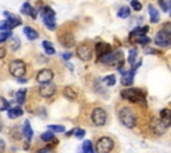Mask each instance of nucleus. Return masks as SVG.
<instances>
[{
    "mask_svg": "<svg viewBox=\"0 0 171 153\" xmlns=\"http://www.w3.org/2000/svg\"><path fill=\"white\" fill-rule=\"evenodd\" d=\"M55 139V135H54V132H51V131H48V132H44V133L42 135V140L43 141H51V140H54Z\"/></svg>",
    "mask_w": 171,
    "mask_h": 153,
    "instance_id": "33",
    "label": "nucleus"
},
{
    "mask_svg": "<svg viewBox=\"0 0 171 153\" xmlns=\"http://www.w3.org/2000/svg\"><path fill=\"white\" fill-rule=\"evenodd\" d=\"M136 55H138V49H136V48H131V49H130V53H128V64L131 67L135 64Z\"/></svg>",
    "mask_w": 171,
    "mask_h": 153,
    "instance_id": "31",
    "label": "nucleus"
},
{
    "mask_svg": "<svg viewBox=\"0 0 171 153\" xmlns=\"http://www.w3.org/2000/svg\"><path fill=\"white\" fill-rule=\"evenodd\" d=\"M0 29H2V32H4V31H11L10 23H8L7 20H3V22L0 23Z\"/></svg>",
    "mask_w": 171,
    "mask_h": 153,
    "instance_id": "38",
    "label": "nucleus"
},
{
    "mask_svg": "<svg viewBox=\"0 0 171 153\" xmlns=\"http://www.w3.org/2000/svg\"><path fill=\"white\" fill-rule=\"evenodd\" d=\"M48 129L55 132V133H62V132L66 131V128H64L63 125H48Z\"/></svg>",
    "mask_w": 171,
    "mask_h": 153,
    "instance_id": "34",
    "label": "nucleus"
},
{
    "mask_svg": "<svg viewBox=\"0 0 171 153\" xmlns=\"http://www.w3.org/2000/svg\"><path fill=\"white\" fill-rule=\"evenodd\" d=\"M91 120L94 123V125L96 127H103L106 121H107V113L103 108H95L92 111V115H91Z\"/></svg>",
    "mask_w": 171,
    "mask_h": 153,
    "instance_id": "7",
    "label": "nucleus"
},
{
    "mask_svg": "<svg viewBox=\"0 0 171 153\" xmlns=\"http://www.w3.org/2000/svg\"><path fill=\"white\" fill-rule=\"evenodd\" d=\"M103 81H104V84L112 87V85H115V83H116V77L114 75H108V76H106V77L103 79Z\"/></svg>",
    "mask_w": 171,
    "mask_h": 153,
    "instance_id": "32",
    "label": "nucleus"
},
{
    "mask_svg": "<svg viewBox=\"0 0 171 153\" xmlns=\"http://www.w3.org/2000/svg\"><path fill=\"white\" fill-rule=\"evenodd\" d=\"M11 36H12V31H4V32H2V33H0V41L4 43L7 39H10Z\"/></svg>",
    "mask_w": 171,
    "mask_h": 153,
    "instance_id": "36",
    "label": "nucleus"
},
{
    "mask_svg": "<svg viewBox=\"0 0 171 153\" xmlns=\"http://www.w3.org/2000/svg\"><path fill=\"white\" fill-rule=\"evenodd\" d=\"M169 127L165 125V123L162 121L161 119H154L151 121V129L155 132L156 135H163L166 131H167Z\"/></svg>",
    "mask_w": 171,
    "mask_h": 153,
    "instance_id": "14",
    "label": "nucleus"
},
{
    "mask_svg": "<svg viewBox=\"0 0 171 153\" xmlns=\"http://www.w3.org/2000/svg\"><path fill=\"white\" fill-rule=\"evenodd\" d=\"M11 108V103H8L4 97H0V109L2 111H7Z\"/></svg>",
    "mask_w": 171,
    "mask_h": 153,
    "instance_id": "35",
    "label": "nucleus"
},
{
    "mask_svg": "<svg viewBox=\"0 0 171 153\" xmlns=\"http://www.w3.org/2000/svg\"><path fill=\"white\" fill-rule=\"evenodd\" d=\"M18 83H20V84H24V83H27V80L24 79V77H22V79H18Z\"/></svg>",
    "mask_w": 171,
    "mask_h": 153,
    "instance_id": "44",
    "label": "nucleus"
},
{
    "mask_svg": "<svg viewBox=\"0 0 171 153\" xmlns=\"http://www.w3.org/2000/svg\"><path fill=\"white\" fill-rule=\"evenodd\" d=\"M63 95H64V97H67L68 100H75L76 97H78V93L75 92L74 88H71V87H66L63 89Z\"/></svg>",
    "mask_w": 171,
    "mask_h": 153,
    "instance_id": "24",
    "label": "nucleus"
},
{
    "mask_svg": "<svg viewBox=\"0 0 171 153\" xmlns=\"http://www.w3.org/2000/svg\"><path fill=\"white\" fill-rule=\"evenodd\" d=\"M23 115V109L20 107H15V108H10L8 109V117L10 119H18Z\"/></svg>",
    "mask_w": 171,
    "mask_h": 153,
    "instance_id": "23",
    "label": "nucleus"
},
{
    "mask_svg": "<svg viewBox=\"0 0 171 153\" xmlns=\"http://www.w3.org/2000/svg\"><path fill=\"white\" fill-rule=\"evenodd\" d=\"M22 132H23L24 137L27 139V141H30V140L32 139V136H34V131H32V128H31L30 121H28V120H27V121H24V125H23Z\"/></svg>",
    "mask_w": 171,
    "mask_h": 153,
    "instance_id": "18",
    "label": "nucleus"
},
{
    "mask_svg": "<svg viewBox=\"0 0 171 153\" xmlns=\"http://www.w3.org/2000/svg\"><path fill=\"white\" fill-rule=\"evenodd\" d=\"M72 57V53H70V52H66V53H63V59L64 60H70Z\"/></svg>",
    "mask_w": 171,
    "mask_h": 153,
    "instance_id": "43",
    "label": "nucleus"
},
{
    "mask_svg": "<svg viewBox=\"0 0 171 153\" xmlns=\"http://www.w3.org/2000/svg\"><path fill=\"white\" fill-rule=\"evenodd\" d=\"M59 41L63 47L66 48H72L75 45V36L70 33V32H64V33L59 35Z\"/></svg>",
    "mask_w": 171,
    "mask_h": 153,
    "instance_id": "11",
    "label": "nucleus"
},
{
    "mask_svg": "<svg viewBox=\"0 0 171 153\" xmlns=\"http://www.w3.org/2000/svg\"><path fill=\"white\" fill-rule=\"evenodd\" d=\"M4 55H6V49H4V48H2V53H0V57H4Z\"/></svg>",
    "mask_w": 171,
    "mask_h": 153,
    "instance_id": "45",
    "label": "nucleus"
},
{
    "mask_svg": "<svg viewBox=\"0 0 171 153\" xmlns=\"http://www.w3.org/2000/svg\"><path fill=\"white\" fill-rule=\"evenodd\" d=\"M76 56L82 61H90L92 59V44L91 43H82L76 48Z\"/></svg>",
    "mask_w": 171,
    "mask_h": 153,
    "instance_id": "6",
    "label": "nucleus"
},
{
    "mask_svg": "<svg viewBox=\"0 0 171 153\" xmlns=\"http://www.w3.org/2000/svg\"><path fill=\"white\" fill-rule=\"evenodd\" d=\"M82 151L84 153H95V149H94V145L90 140H86L82 145Z\"/></svg>",
    "mask_w": 171,
    "mask_h": 153,
    "instance_id": "28",
    "label": "nucleus"
},
{
    "mask_svg": "<svg viewBox=\"0 0 171 153\" xmlns=\"http://www.w3.org/2000/svg\"><path fill=\"white\" fill-rule=\"evenodd\" d=\"M42 45H43V48H44V51H46L47 55H55V48H54V44H52V43L44 40Z\"/></svg>",
    "mask_w": 171,
    "mask_h": 153,
    "instance_id": "25",
    "label": "nucleus"
},
{
    "mask_svg": "<svg viewBox=\"0 0 171 153\" xmlns=\"http://www.w3.org/2000/svg\"><path fill=\"white\" fill-rule=\"evenodd\" d=\"M40 16H42V19H43V23L46 24V27L48 28V29H55L56 28V23H55V11L52 10L51 7H48V6H44L42 8V12H40Z\"/></svg>",
    "mask_w": 171,
    "mask_h": 153,
    "instance_id": "4",
    "label": "nucleus"
},
{
    "mask_svg": "<svg viewBox=\"0 0 171 153\" xmlns=\"http://www.w3.org/2000/svg\"><path fill=\"white\" fill-rule=\"evenodd\" d=\"M170 16H171V12H170Z\"/></svg>",
    "mask_w": 171,
    "mask_h": 153,
    "instance_id": "46",
    "label": "nucleus"
},
{
    "mask_svg": "<svg viewBox=\"0 0 171 153\" xmlns=\"http://www.w3.org/2000/svg\"><path fill=\"white\" fill-rule=\"evenodd\" d=\"M119 120L127 128H134L136 125V116L134 113V111L128 107H124L119 111Z\"/></svg>",
    "mask_w": 171,
    "mask_h": 153,
    "instance_id": "2",
    "label": "nucleus"
},
{
    "mask_svg": "<svg viewBox=\"0 0 171 153\" xmlns=\"http://www.w3.org/2000/svg\"><path fill=\"white\" fill-rule=\"evenodd\" d=\"M4 16H7V22L10 23V26H11V29L12 28H15V27H18V26H22V19L18 18L16 15L14 14H10V12H4Z\"/></svg>",
    "mask_w": 171,
    "mask_h": 153,
    "instance_id": "15",
    "label": "nucleus"
},
{
    "mask_svg": "<svg viewBox=\"0 0 171 153\" xmlns=\"http://www.w3.org/2000/svg\"><path fill=\"white\" fill-rule=\"evenodd\" d=\"M114 148V141L110 137H100L96 141V153H110Z\"/></svg>",
    "mask_w": 171,
    "mask_h": 153,
    "instance_id": "8",
    "label": "nucleus"
},
{
    "mask_svg": "<svg viewBox=\"0 0 171 153\" xmlns=\"http://www.w3.org/2000/svg\"><path fill=\"white\" fill-rule=\"evenodd\" d=\"M163 31L166 32V33H169V35L171 36V22H170V23H167V24H165Z\"/></svg>",
    "mask_w": 171,
    "mask_h": 153,
    "instance_id": "41",
    "label": "nucleus"
},
{
    "mask_svg": "<svg viewBox=\"0 0 171 153\" xmlns=\"http://www.w3.org/2000/svg\"><path fill=\"white\" fill-rule=\"evenodd\" d=\"M38 153H54V149L50 147H46V148H43V149H40Z\"/></svg>",
    "mask_w": 171,
    "mask_h": 153,
    "instance_id": "42",
    "label": "nucleus"
},
{
    "mask_svg": "<svg viewBox=\"0 0 171 153\" xmlns=\"http://www.w3.org/2000/svg\"><path fill=\"white\" fill-rule=\"evenodd\" d=\"M154 41L158 47H162V48H169L171 47V36L169 33H166L165 31H161L158 32L154 37Z\"/></svg>",
    "mask_w": 171,
    "mask_h": 153,
    "instance_id": "9",
    "label": "nucleus"
},
{
    "mask_svg": "<svg viewBox=\"0 0 171 153\" xmlns=\"http://www.w3.org/2000/svg\"><path fill=\"white\" fill-rule=\"evenodd\" d=\"M159 119L165 123L166 127H171V111L170 109L161 111V117Z\"/></svg>",
    "mask_w": 171,
    "mask_h": 153,
    "instance_id": "20",
    "label": "nucleus"
},
{
    "mask_svg": "<svg viewBox=\"0 0 171 153\" xmlns=\"http://www.w3.org/2000/svg\"><path fill=\"white\" fill-rule=\"evenodd\" d=\"M52 79H54V72H52V69H48V68L40 69L38 75H36V80L40 84H48L52 81Z\"/></svg>",
    "mask_w": 171,
    "mask_h": 153,
    "instance_id": "10",
    "label": "nucleus"
},
{
    "mask_svg": "<svg viewBox=\"0 0 171 153\" xmlns=\"http://www.w3.org/2000/svg\"><path fill=\"white\" fill-rule=\"evenodd\" d=\"M99 61L102 64H104V65H119V68H122L123 53H122V51H112L106 56H103Z\"/></svg>",
    "mask_w": 171,
    "mask_h": 153,
    "instance_id": "3",
    "label": "nucleus"
},
{
    "mask_svg": "<svg viewBox=\"0 0 171 153\" xmlns=\"http://www.w3.org/2000/svg\"><path fill=\"white\" fill-rule=\"evenodd\" d=\"M130 7H120L119 8V11H118V18H120V19H127L128 16H130Z\"/></svg>",
    "mask_w": 171,
    "mask_h": 153,
    "instance_id": "27",
    "label": "nucleus"
},
{
    "mask_svg": "<svg viewBox=\"0 0 171 153\" xmlns=\"http://www.w3.org/2000/svg\"><path fill=\"white\" fill-rule=\"evenodd\" d=\"M158 3L163 12H171V0H158Z\"/></svg>",
    "mask_w": 171,
    "mask_h": 153,
    "instance_id": "26",
    "label": "nucleus"
},
{
    "mask_svg": "<svg viewBox=\"0 0 171 153\" xmlns=\"http://www.w3.org/2000/svg\"><path fill=\"white\" fill-rule=\"evenodd\" d=\"M26 93H27L26 89H20V91H18V93H16V103H18L19 105H22V104L26 101Z\"/></svg>",
    "mask_w": 171,
    "mask_h": 153,
    "instance_id": "29",
    "label": "nucleus"
},
{
    "mask_svg": "<svg viewBox=\"0 0 171 153\" xmlns=\"http://www.w3.org/2000/svg\"><path fill=\"white\" fill-rule=\"evenodd\" d=\"M130 7H132L135 11H140L142 10V3L139 0H131V4H130Z\"/></svg>",
    "mask_w": 171,
    "mask_h": 153,
    "instance_id": "37",
    "label": "nucleus"
},
{
    "mask_svg": "<svg viewBox=\"0 0 171 153\" xmlns=\"http://www.w3.org/2000/svg\"><path fill=\"white\" fill-rule=\"evenodd\" d=\"M56 91V85L52 83H48V84H42L39 88V92L43 97H51L52 95L55 93Z\"/></svg>",
    "mask_w": 171,
    "mask_h": 153,
    "instance_id": "13",
    "label": "nucleus"
},
{
    "mask_svg": "<svg viewBox=\"0 0 171 153\" xmlns=\"http://www.w3.org/2000/svg\"><path fill=\"white\" fill-rule=\"evenodd\" d=\"M20 45H22V41H20V39L19 37H12L11 39V41H10V48L12 51H18L19 48H20Z\"/></svg>",
    "mask_w": 171,
    "mask_h": 153,
    "instance_id": "30",
    "label": "nucleus"
},
{
    "mask_svg": "<svg viewBox=\"0 0 171 153\" xmlns=\"http://www.w3.org/2000/svg\"><path fill=\"white\" fill-rule=\"evenodd\" d=\"M20 12H22L23 15L31 16L32 19H36V11H35V8L32 7L30 3H24L23 6H22V10H20Z\"/></svg>",
    "mask_w": 171,
    "mask_h": 153,
    "instance_id": "17",
    "label": "nucleus"
},
{
    "mask_svg": "<svg viewBox=\"0 0 171 153\" xmlns=\"http://www.w3.org/2000/svg\"><path fill=\"white\" fill-rule=\"evenodd\" d=\"M148 14H150V22L151 23L159 22V11H158L154 6H151V4L148 6Z\"/></svg>",
    "mask_w": 171,
    "mask_h": 153,
    "instance_id": "19",
    "label": "nucleus"
},
{
    "mask_svg": "<svg viewBox=\"0 0 171 153\" xmlns=\"http://www.w3.org/2000/svg\"><path fill=\"white\" fill-rule=\"evenodd\" d=\"M75 133H76V137H78V139H83L86 132H84V129H76Z\"/></svg>",
    "mask_w": 171,
    "mask_h": 153,
    "instance_id": "40",
    "label": "nucleus"
},
{
    "mask_svg": "<svg viewBox=\"0 0 171 153\" xmlns=\"http://www.w3.org/2000/svg\"><path fill=\"white\" fill-rule=\"evenodd\" d=\"M134 75H135V71L134 69H130L128 72H126V73L122 76V85H124V87H130V85H132V83H134Z\"/></svg>",
    "mask_w": 171,
    "mask_h": 153,
    "instance_id": "16",
    "label": "nucleus"
},
{
    "mask_svg": "<svg viewBox=\"0 0 171 153\" xmlns=\"http://www.w3.org/2000/svg\"><path fill=\"white\" fill-rule=\"evenodd\" d=\"M136 43L138 44H147V43H150V39L147 37V36H142V37L136 39Z\"/></svg>",
    "mask_w": 171,
    "mask_h": 153,
    "instance_id": "39",
    "label": "nucleus"
},
{
    "mask_svg": "<svg viewBox=\"0 0 171 153\" xmlns=\"http://www.w3.org/2000/svg\"><path fill=\"white\" fill-rule=\"evenodd\" d=\"M24 35L27 36V39H30V40H36L39 37V33H38V31H35L34 28H31V27H24Z\"/></svg>",
    "mask_w": 171,
    "mask_h": 153,
    "instance_id": "21",
    "label": "nucleus"
},
{
    "mask_svg": "<svg viewBox=\"0 0 171 153\" xmlns=\"http://www.w3.org/2000/svg\"><path fill=\"white\" fill-rule=\"evenodd\" d=\"M10 73L14 76V77L16 79H22L24 75H26V64H24L23 60L20 59H15L12 60V61L10 63Z\"/></svg>",
    "mask_w": 171,
    "mask_h": 153,
    "instance_id": "5",
    "label": "nucleus"
},
{
    "mask_svg": "<svg viewBox=\"0 0 171 153\" xmlns=\"http://www.w3.org/2000/svg\"><path fill=\"white\" fill-rule=\"evenodd\" d=\"M122 97L124 100H128L131 103L135 104H142L146 105V99H144V93L140 89H135V88H128V89H123L120 92Z\"/></svg>",
    "mask_w": 171,
    "mask_h": 153,
    "instance_id": "1",
    "label": "nucleus"
},
{
    "mask_svg": "<svg viewBox=\"0 0 171 153\" xmlns=\"http://www.w3.org/2000/svg\"><path fill=\"white\" fill-rule=\"evenodd\" d=\"M95 52H96V56L100 60L103 56H106L107 53H110V52H112V51H111V45H110V44L104 43V41H99V43L95 44Z\"/></svg>",
    "mask_w": 171,
    "mask_h": 153,
    "instance_id": "12",
    "label": "nucleus"
},
{
    "mask_svg": "<svg viewBox=\"0 0 171 153\" xmlns=\"http://www.w3.org/2000/svg\"><path fill=\"white\" fill-rule=\"evenodd\" d=\"M147 31H148V27H147V26H144V27H138V28H135V29H132V32H131V37L136 36V39H138V37H142V36H146Z\"/></svg>",
    "mask_w": 171,
    "mask_h": 153,
    "instance_id": "22",
    "label": "nucleus"
}]
</instances>
